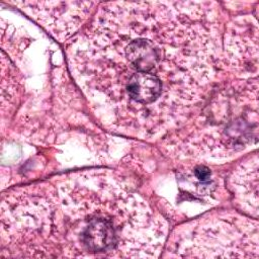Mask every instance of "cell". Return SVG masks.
<instances>
[{"label": "cell", "mask_w": 259, "mask_h": 259, "mask_svg": "<svg viewBox=\"0 0 259 259\" xmlns=\"http://www.w3.org/2000/svg\"><path fill=\"white\" fill-rule=\"evenodd\" d=\"M68 55L103 120L150 136L185 121L205 97L219 64L220 33L207 3L110 2Z\"/></svg>", "instance_id": "cell-1"}, {"label": "cell", "mask_w": 259, "mask_h": 259, "mask_svg": "<svg viewBox=\"0 0 259 259\" xmlns=\"http://www.w3.org/2000/svg\"><path fill=\"white\" fill-rule=\"evenodd\" d=\"M6 256L156 257L164 219L123 182L83 172L12 190L1 206Z\"/></svg>", "instance_id": "cell-2"}, {"label": "cell", "mask_w": 259, "mask_h": 259, "mask_svg": "<svg viewBox=\"0 0 259 259\" xmlns=\"http://www.w3.org/2000/svg\"><path fill=\"white\" fill-rule=\"evenodd\" d=\"M191 236L186 238V249L183 251L185 257L189 252V257H202L204 252H208L206 257H211L212 252H233L235 257H239L237 252L258 250V227L256 222H249L241 218H220L202 222L201 225L193 229Z\"/></svg>", "instance_id": "cell-3"}, {"label": "cell", "mask_w": 259, "mask_h": 259, "mask_svg": "<svg viewBox=\"0 0 259 259\" xmlns=\"http://www.w3.org/2000/svg\"><path fill=\"white\" fill-rule=\"evenodd\" d=\"M19 3V2H18ZM65 2L64 7H58L59 2H55L56 7H51L50 2H20L28 13L33 15L44 26L51 30L57 37H67L75 31L87 18L93 2Z\"/></svg>", "instance_id": "cell-4"}, {"label": "cell", "mask_w": 259, "mask_h": 259, "mask_svg": "<svg viewBox=\"0 0 259 259\" xmlns=\"http://www.w3.org/2000/svg\"><path fill=\"white\" fill-rule=\"evenodd\" d=\"M234 180V187L236 193L239 195L240 199L244 202H248L254 207L257 211L258 204V195H257V186H258V167H257V156L255 155L254 160L251 159L245 165H242L239 169Z\"/></svg>", "instance_id": "cell-5"}]
</instances>
